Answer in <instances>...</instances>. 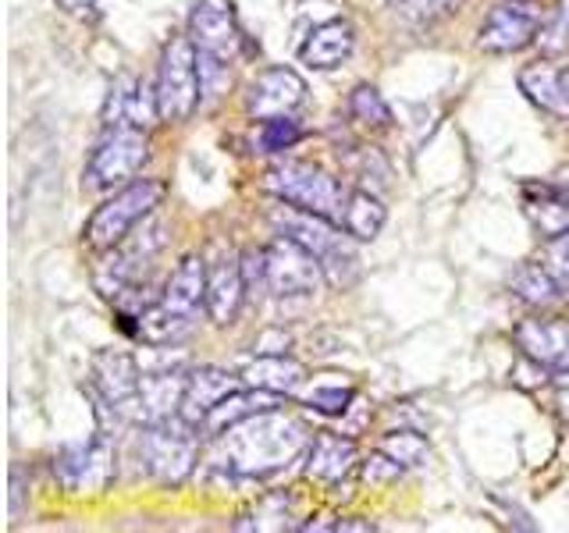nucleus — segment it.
I'll return each mask as SVG.
<instances>
[{"label": "nucleus", "mask_w": 569, "mask_h": 533, "mask_svg": "<svg viewBox=\"0 0 569 533\" xmlns=\"http://www.w3.org/2000/svg\"><path fill=\"white\" fill-rule=\"evenodd\" d=\"M271 221L281 235H289L299 245L310 249L320 263V271H325V278L335 284V289H349V284L360 278V253H356L352 235L346 228H335L328 218L299 210L292 203H281L271 213Z\"/></svg>", "instance_id": "nucleus-3"}, {"label": "nucleus", "mask_w": 569, "mask_h": 533, "mask_svg": "<svg viewBox=\"0 0 569 533\" xmlns=\"http://www.w3.org/2000/svg\"><path fill=\"white\" fill-rule=\"evenodd\" d=\"M551 278L562 284V292H569V231L556 239H545V260H541Z\"/></svg>", "instance_id": "nucleus-36"}, {"label": "nucleus", "mask_w": 569, "mask_h": 533, "mask_svg": "<svg viewBox=\"0 0 569 533\" xmlns=\"http://www.w3.org/2000/svg\"><path fill=\"white\" fill-rule=\"evenodd\" d=\"M58 4H61L64 11H71V14H86L89 8L97 4V0H58Z\"/></svg>", "instance_id": "nucleus-42"}, {"label": "nucleus", "mask_w": 569, "mask_h": 533, "mask_svg": "<svg viewBox=\"0 0 569 533\" xmlns=\"http://www.w3.org/2000/svg\"><path fill=\"white\" fill-rule=\"evenodd\" d=\"M186 381L189 378H182V373H147L142 378V423H164L178 416Z\"/></svg>", "instance_id": "nucleus-24"}, {"label": "nucleus", "mask_w": 569, "mask_h": 533, "mask_svg": "<svg viewBox=\"0 0 569 533\" xmlns=\"http://www.w3.org/2000/svg\"><path fill=\"white\" fill-rule=\"evenodd\" d=\"M381 452L396 459L402 470H409V466H420V462H423V455H427V441H423L420 434L399 431V434H388V438L381 441Z\"/></svg>", "instance_id": "nucleus-34"}, {"label": "nucleus", "mask_w": 569, "mask_h": 533, "mask_svg": "<svg viewBox=\"0 0 569 533\" xmlns=\"http://www.w3.org/2000/svg\"><path fill=\"white\" fill-rule=\"evenodd\" d=\"M509 289L516 292V299L530 302V306H551V302L562 299V284L551 278V271L545 263L516 266L512 278H509Z\"/></svg>", "instance_id": "nucleus-27"}, {"label": "nucleus", "mask_w": 569, "mask_h": 533, "mask_svg": "<svg viewBox=\"0 0 569 533\" xmlns=\"http://www.w3.org/2000/svg\"><path fill=\"white\" fill-rule=\"evenodd\" d=\"M520 89L523 93L545 107V111H562V97H559V71L551 64H530L520 71Z\"/></svg>", "instance_id": "nucleus-28"}, {"label": "nucleus", "mask_w": 569, "mask_h": 533, "mask_svg": "<svg viewBox=\"0 0 569 533\" xmlns=\"http://www.w3.org/2000/svg\"><path fill=\"white\" fill-rule=\"evenodd\" d=\"M399 473H402V466L391 455H385L381 449L373 452L363 466V480H370V484H388V480H396Z\"/></svg>", "instance_id": "nucleus-37"}, {"label": "nucleus", "mask_w": 569, "mask_h": 533, "mask_svg": "<svg viewBox=\"0 0 569 533\" xmlns=\"http://www.w3.org/2000/svg\"><path fill=\"white\" fill-rule=\"evenodd\" d=\"M352 399H356V391H352V388H342V384H335V388L317 384V388L310 391V395H307V405H310V409H317V413L342 416L346 409L352 405Z\"/></svg>", "instance_id": "nucleus-35"}, {"label": "nucleus", "mask_w": 569, "mask_h": 533, "mask_svg": "<svg viewBox=\"0 0 569 533\" xmlns=\"http://www.w3.org/2000/svg\"><path fill=\"white\" fill-rule=\"evenodd\" d=\"M559 97H562V107H569V68L559 71Z\"/></svg>", "instance_id": "nucleus-44"}, {"label": "nucleus", "mask_w": 569, "mask_h": 533, "mask_svg": "<svg viewBox=\"0 0 569 533\" xmlns=\"http://www.w3.org/2000/svg\"><path fill=\"white\" fill-rule=\"evenodd\" d=\"M541 47V53H548V58H556V53L569 50V0H556V8H548L545 14V26L538 32V40H533Z\"/></svg>", "instance_id": "nucleus-30"}, {"label": "nucleus", "mask_w": 569, "mask_h": 533, "mask_svg": "<svg viewBox=\"0 0 569 533\" xmlns=\"http://www.w3.org/2000/svg\"><path fill=\"white\" fill-rule=\"evenodd\" d=\"M93 384L124 423L142 420V378L129 352L103 349L93 355Z\"/></svg>", "instance_id": "nucleus-14"}, {"label": "nucleus", "mask_w": 569, "mask_h": 533, "mask_svg": "<svg viewBox=\"0 0 569 533\" xmlns=\"http://www.w3.org/2000/svg\"><path fill=\"white\" fill-rule=\"evenodd\" d=\"M356 462V441L342 438V434H331V431H320L310 441V459H307V473L320 484H338Z\"/></svg>", "instance_id": "nucleus-23"}, {"label": "nucleus", "mask_w": 569, "mask_h": 533, "mask_svg": "<svg viewBox=\"0 0 569 533\" xmlns=\"http://www.w3.org/2000/svg\"><path fill=\"white\" fill-rule=\"evenodd\" d=\"M53 476L64 491H103L114 480V441L97 431L82 444H68L53 455Z\"/></svg>", "instance_id": "nucleus-11"}, {"label": "nucleus", "mask_w": 569, "mask_h": 533, "mask_svg": "<svg viewBox=\"0 0 569 533\" xmlns=\"http://www.w3.org/2000/svg\"><path fill=\"white\" fill-rule=\"evenodd\" d=\"M150 157V142L142 129H107L86 164V189H111L136 178Z\"/></svg>", "instance_id": "nucleus-9"}, {"label": "nucleus", "mask_w": 569, "mask_h": 533, "mask_svg": "<svg viewBox=\"0 0 569 533\" xmlns=\"http://www.w3.org/2000/svg\"><path fill=\"white\" fill-rule=\"evenodd\" d=\"M307 100V82H302L292 68H267L249 82L246 93V111L257 121L292 114Z\"/></svg>", "instance_id": "nucleus-15"}, {"label": "nucleus", "mask_w": 569, "mask_h": 533, "mask_svg": "<svg viewBox=\"0 0 569 533\" xmlns=\"http://www.w3.org/2000/svg\"><path fill=\"white\" fill-rule=\"evenodd\" d=\"M260 355H278V352H289V334H281V331H267L257 338V345H253Z\"/></svg>", "instance_id": "nucleus-39"}, {"label": "nucleus", "mask_w": 569, "mask_h": 533, "mask_svg": "<svg viewBox=\"0 0 569 533\" xmlns=\"http://www.w3.org/2000/svg\"><path fill=\"white\" fill-rule=\"evenodd\" d=\"M299 139H302L299 121H292V114H281V118H267L260 124L257 147H260V153H281V150L296 147Z\"/></svg>", "instance_id": "nucleus-32"}, {"label": "nucleus", "mask_w": 569, "mask_h": 533, "mask_svg": "<svg viewBox=\"0 0 569 533\" xmlns=\"http://www.w3.org/2000/svg\"><path fill=\"white\" fill-rule=\"evenodd\" d=\"M302 378H307V366L289 360L284 352H278V355H260L257 363H249L242 370V384L274 391V395H292V391L302 384Z\"/></svg>", "instance_id": "nucleus-25"}, {"label": "nucleus", "mask_w": 569, "mask_h": 533, "mask_svg": "<svg viewBox=\"0 0 569 533\" xmlns=\"http://www.w3.org/2000/svg\"><path fill=\"white\" fill-rule=\"evenodd\" d=\"M338 533H370V530H378L370 520H338L335 523Z\"/></svg>", "instance_id": "nucleus-41"}, {"label": "nucleus", "mask_w": 569, "mask_h": 533, "mask_svg": "<svg viewBox=\"0 0 569 533\" xmlns=\"http://www.w3.org/2000/svg\"><path fill=\"white\" fill-rule=\"evenodd\" d=\"M385 207L373 200L370 192L363 189H349V200H346V210H342V228L356 242H370L381 235L385 228Z\"/></svg>", "instance_id": "nucleus-26"}, {"label": "nucleus", "mask_w": 569, "mask_h": 533, "mask_svg": "<svg viewBox=\"0 0 569 533\" xmlns=\"http://www.w3.org/2000/svg\"><path fill=\"white\" fill-rule=\"evenodd\" d=\"M200 306H207V263L200 257H186L174 266L164 292L136 316V334L150 345L182 342L200 316Z\"/></svg>", "instance_id": "nucleus-2"}, {"label": "nucleus", "mask_w": 569, "mask_h": 533, "mask_svg": "<svg viewBox=\"0 0 569 533\" xmlns=\"http://www.w3.org/2000/svg\"><path fill=\"white\" fill-rule=\"evenodd\" d=\"M289 520H292L289 497L271 494V497H263L253 515H242V520L231 523V526H236V530H284V526H289Z\"/></svg>", "instance_id": "nucleus-31"}, {"label": "nucleus", "mask_w": 569, "mask_h": 533, "mask_svg": "<svg viewBox=\"0 0 569 533\" xmlns=\"http://www.w3.org/2000/svg\"><path fill=\"white\" fill-rule=\"evenodd\" d=\"M307 444H310L307 423L299 416L281 413V409H267V413L249 416L213 438L210 462L213 470H221L228 476L253 480L284 470Z\"/></svg>", "instance_id": "nucleus-1"}, {"label": "nucleus", "mask_w": 569, "mask_h": 533, "mask_svg": "<svg viewBox=\"0 0 569 533\" xmlns=\"http://www.w3.org/2000/svg\"><path fill=\"white\" fill-rule=\"evenodd\" d=\"M512 342L530 363L545 370H569V320L562 316H530L516 324Z\"/></svg>", "instance_id": "nucleus-16"}, {"label": "nucleus", "mask_w": 569, "mask_h": 533, "mask_svg": "<svg viewBox=\"0 0 569 533\" xmlns=\"http://www.w3.org/2000/svg\"><path fill=\"white\" fill-rule=\"evenodd\" d=\"M349 114L367 124V129H388L391 124V107L373 86H356L349 97Z\"/></svg>", "instance_id": "nucleus-29"}, {"label": "nucleus", "mask_w": 569, "mask_h": 533, "mask_svg": "<svg viewBox=\"0 0 569 533\" xmlns=\"http://www.w3.org/2000/svg\"><path fill=\"white\" fill-rule=\"evenodd\" d=\"M189 40L196 50L213 61H231L242 47L239 14L231 0H192L189 11Z\"/></svg>", "instance_id": "nucleus-12"}, {"label": "nucleus", "mask_w": 569, "mask_h": 533, "mask_svg": "<svg viewBox=\"0 0 569 533\" xmlns=\"http://www.w3.org/2000/svg\"><path fill=\"white\" fill-rule=\"evenodd\" d=\"M26 473H22V466H14L11 470V502H8V509H11V515H18L22 512V494H26Z\"/></svg>", "instance_id": "nucleus-40"}, {"label": "nucleus", "mask_w": 569, "mask_h": 533, "mask_svg": "<svg viewBox=\"0 0 569 533\" xmlns=\"http://www.w3.org/2000/svg\"><path fill=\"white\" fill-rule=\"evenodd\" d=\"M523 210L530 224L545 239H556L569 231V192L551 182H527L523 185Z\"/></svg>", "instance_id": "nucleus-21"}, {"label": "nucleus", "mask_w": 569, "mask_h": 533, "mask_svg": "<svg viewBox=\"0 0 569 533\" xmlns=\"http://www.w3.org/2000/svg\"><path fill=\"white\" fill-rule=\"evenodd\" d=\"M164 200V185L157 178H142V182L124 185L118 195H111L103 207H97V213L86 224V242L93 249H111L118 245L124 235H132L139 221H147L150 213Z\"/></svg>", "instance_id": "nucleus-7"}, {"label": "nucleus", "mask_w": 569, "mask_h": 533, "mask_svg": "<svg viewBox=\"0 0 569 533\" xmlns=\"http://www.w3.org/2000/svg\"><path fill=\"white\" fill-rule=\"evenodd\" d=\"M242 263V278L246 284H257V281H267V249H246L239 257Z\"/></svg>", "instance_id": "nucleus-38"}, {"label": "nucleus", "mask_w": 569, "mask_h": 533, "mask_svg": "<svg viewBox=\"0 0 569 533\" xmlns=\"http://www.w3.org/2000/svg\"><path fill=\"white\" fill-rule=\"evenodd\" d=\"M239 381L242 378H231V373H224L218 366L192 370L189 381H186V395H182V409H178V416L200 431V423L210 416V409L218 405L221 399H228L231 391H239Z\"/></svg>", "instance_id": "nucleus-18"}, {"label": "nucleus", "mask_w": 569, "mask_h": 533, "mask_svg": "<svg viewBox=\"0 0 569 533\" xmlns=\"http://www.w3.org/2000/svg\"><path fill=\"white\" fill-rule=\"evenodd\" d=\"M196 426H189L182 416H171L164 423H147V431L136 438V462L139 470L153 476L157 484H182L192 473L200 444H196Z\"/></svg>", "instance_id": "nucleus-5"}, {"label": "nucleus", "mask_w": 569, "mask_h": 533, "mask_svg": "<svg viewBox=\"0 0 569 533\" xmlns=\"http://www.w3.org/2000/svg\"><path fill=\"white\" fill-rule=\"evenodd\" d=\"M388 8L396 14H402L406 22L427 26V22H438V18L459 11L462 0H388Z\"/></svg>", "instance_id": "nucleus-33"}, {"label": "nucleus", "mask_w": 569, "mask_h": 533, "mask_svg": "<svg viewBox=\"0 0 569 533\" xmlns=\"http://www.w3.org/2000/svg\"><path fill=\"white\" fill-rule=\"evenodd\" d=\"M263 189L278 195L281 203H292L299 210L320 213V218L342 224V210L349 200V189L320 171L317 164H302V160H281L263 174Z\"/></svg>", "instance_id": "nucleus-4"}, {"label": "nucleus", "mask_w": 569, "mask_h": 533, "mask_svg": "<svg viewBox=\"0 0 569 533\" xmlns=\"http://www.w3.org/2000/svg\"><path fill=\"white\" fill-rule=\"evenodd\" d=\"M281 405V395H274V391H263V388H249L246 391H231L228 399H221L218 405L210 409V416L200 423V431L210 434V438H218L224 434L228 426H236L249 416H257V413H267V409H278Z\"/></svg>", "instance_id": "nucleus-20"}, {"label": "nucleus", "mask_w": 569, "mask_h": 533, "mask_svg": "<svg viewBox=\"0 0 569 533\" xmlns=\"http://www.w3.org/2000/svg\"><path fill=\"white\" fill-rule=\"evenodd\" d=\"M157 111L160 121H186L196 103L203 97V76H200V50L189 36H174L160 50V68H157Z\"/></svg>", "instance_id": "nucleus-6"}, {"label": "nucleus", "mask_w": 569, "mask_h": 533, "mask_svg": "<svg viewBox=\"0 0 569 533\" xmlns=\"http://www.w3.org/2000/svg\"><path fill=\"white\" fill-rule=\"evenodd\" d=\"M246 278H242V263L236 257L218 260L207 271V313L213 324H231L239 316V306L246 299Z\"/></svg>", "instance_id": "nucleus-19"}, {"label": "nucleus", "mask_w": 569, "mask_h": 533, "mask_svg": "<svg viewBox=\"0 0 569 533\" xmlns=\"http://www.w3.org/2000/svg\"><path fill=\"white\" fill-rule=\"evenodd\" d=\"M103 129H147L153 124V118H160L157 111V93H150L136 76H121L107 89L103 100Z\"/></svg>", "instance_id": "nucleus-17"}, {"label": "nucleus", "mask_w": 569, "mask_h": 533, "mask_svg": "<svg viewBox=\"0 0 569 533\" xmlns=\"http://www.w3.org/2000/svg\"><path fill=\"white\" fill-rule=\"evenodd\" d=\"M160 245H164V228L160 224H147L142 231H132V235H124L118 245L107 249L103 263L97 266V289L107 295V299H121L129 289H139V281L147 278L153 257L160 253Z\"/></svg>", "instance_id": "nucleus-8"}, {"label": "nucleus", "mask_w": 569, "mask_h": 533, "mask_svg": "<svg viewBox=\"0 0 569 533\" xmlns=\"http://www.w3.org/2000/svg\"><path fill=\"white\" fill-rule=\"evenodd\" d=\"M320 271L317 257L307 245H299L289 235H278L271 245H267V289H271L278 299H296V295H310L317 292Z\"/></svg>", "instance_id": "nucleus-13"}, {"label": "nucleus", "mask_w": 569, "mask_h": 533, "mask_svg": "<svg viewBox=\"0 0 569 533\" xmlns=\"http://www.w3.org/2000/svg\"><path fill=\"white\" fill-rule=\"evenodd\" d=\"M352 47H356V32L349 22H325V26H317L307 36V43L299 47V61L317 71H331L342 61H349Z\"/></svg>", "instance_id": "nucleus-22"}, {"label": "nucleus", "mask_w": 569, "mask_h": 533, "mask_svg": "<svg viewBox=\"0 0 569 533\" xmlns=\"http://www.w3.org/2000/svg\"><path fill=\"white\" fill-rule=\"evenodd\" d=\"M545 8L538 0H498L488 11V18L480 22L477 47L488 53H516L527 43L538 40V32L545 26Z\"/></svg>", "instance_id": "nucleus-10"}, {"label": "nucleus", "mask_w": 569, "mask_h": 533, "mask_svg": "<svg viewBox=\"0 0 569 533\" xmlns=\"http://www.w3.org/2000/svg\"><path fill=\"white\" fill-rule=\"evenodd\" d=\"M559 405H562V413L569 420V370H566V381L559 384Z\"/></svg>", "instance_id": "nucleus-43"}]
</instances>
